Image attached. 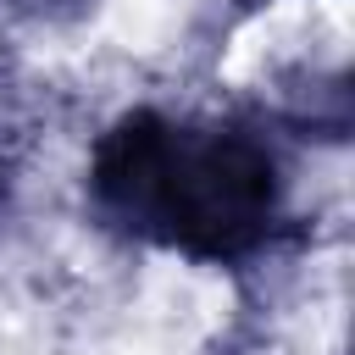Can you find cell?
Segmentation results:
<instances>
[{
	"instance_id": "cell-1",
	"label": "cell",
	"mask_w": 355,
	"mask_h": 355,
	"mask_svg": "<svg viewBox=\"0 0 355 355\" xmlns=\"http://www.w3.org/2000/svg\"><path fill=\"white\" fill-rule=\"evenodd\" d=\"M283 161L255 128L183 122L155 105L122 111L89 155L94 216L194 261L255 255L283 222Z\"/></svg>"
},
{
	"instance_id": "cell-2",
	"label": "cell",
	"mask_w": 355,
	"mask_h": 355,
	"mask_svg": "<svg viewBox=\"0 0 355 355\" xmlns=\"http://www.w3.org/2000/svg\"><path fill=\"white\" fill-rule=\"evenodd\" d=\"M11 11H28V17H44V22H61V17H78L89 0H6Z\"/></svg>"
},
{
	"instance_id": "cell-3",
	"label": "cell",
	"mask_w": 355,
	"mask_h": 355,
	"mask_svg": "<svg viewBox=\"0 0 355 355\" xmlns=\"http://www.w3.org/2000/svg\"><path fill=\"white\" fill-rule=\"evenodd\" d=\"M11 205V155H6V139H0V216Z\"/></svg>"
}]
</instances>
